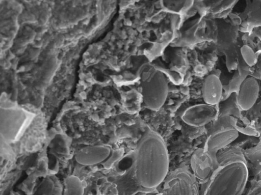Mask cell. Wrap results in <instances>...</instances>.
Instances as JSON below:
<instances>
[{
	"instance_id": "obj_1",
	"label": "cell",
	"mask_w": 261,
	"mask_h": 195,
	"mask_svg": "<svg viewBox=\"0 0 261 195\" xmlns=\"http://www.w3.org/2000/svg\"><path fill=\"white\" fill-rule=\"evenodd\" d=\"M134 151V170L138 183L146 191L155 189L168 176L169 156L164 141L158 133L148 129Z\"/></svg>"
},
{
	"instance_id": "obj_2",
	"label": "cell",
	"mask_w": 261,
	"mask_h": 195,
	"mask_svg": "<svg viewBox=\"0 0 261 195\" xmlns=\"http://www.w3.org/2000/svg\"><path fill=\"white\" fill-rule=\"evenodd\" d=\"M216 167L200 195H242L249 171L243 150L229 146L216 155Z\"/></svg>"
},
{
	"instance_id": "obj_3",
	"label": "cell",
	"mask_w": 261,
	"mask_h": 195,
	"mask_svg": "<svg viewBox=\"0 0 261 195\" xmlns=\"http://www.w3.org/2000/svg\"><path fill=\"white\" fill-rule=\"evenodd\" d=\"M35 117V114L5 97H2L0 114L2 139L8 144L18 142L29 127Z\"/></svg>"
},
{
	"instance_id": "obj_4",
	"label": "cell",
	"mask_w": 261,
	"mask_h": 195,
	"mask_svg": "<svg viewBox=\"0 0 261 195\" xmlns=\"http://www.w3.org/2000/svg\"><path fill=\"white\" fill-rule=\"evenodd\" d=\"M235 49L239 70L258 79L261 64V29H256L250 33L240 32Z\"/></svg>"
},
{
	"instance_id": "obj_5",
	"label": "cell",
	"mask_w": 261,
	"mask_h": 195,
	"mask_svg": "<svg viewBox=\"0 0 261 195\" xmlns=\"http://www.w3.org/2000/svg\"><path fill=\"white\" fill-rule=\"evenodd\" d=\"M141 88L144 106L152 110L160 109L168 94L169 86L165 75L160 71H154L142 80Z\"/></svg>"
},
{
	"instance_id": "obj_6",
	"label": "cell",
	"mask_w": 261,
	"mask_h": 195,
	"mask_svg": "<svg viewBox=\"0 0 261 195\" xmlns=\"http://www.w3.org/2000/svg\"><path fill=\"white\" fill-rule=\"evenodd\" d=\"M186 28L182 32L177 45L187 46L203 42L215 44L217 27L215 19L201 16Z\"/></svg>"
},
{
	"instance_id": "obj_7",
	"label": "cell",
	"mask_w": 261,
	"mask_h": 195,
	"mask_svg": "<svg viewBox=\"0 0 261 195\" xmlns=\"http://www.w3.org/2000/svg\"><path fill=\"white\" fill-rule=\"evenodd\" d=\"M217 27V39L215 44L219 56L235 49L239 36L240 21L237 13L232 12L227 17L215 19Z\"/></svg>"
},
{
	"instance_id": "obj_8",
	"label": "cell",
	"mask_w": 261,
	"mask_h": 195,
	"mask_svg": "<svg viewBox=\"0 0 261 195\" xmlns=\"http://www.w3.org/2000/svg\"><path fill=\"white\" fill-rule=\"evenodd\" d=\"M216 165L215 159L203 148L196 149L191 156V172L198 183H206Z\"/></svg>"
},
{
	"instance_id": "obj_9",
	"label": "cell",
	"mask_w": 261,
	"mask_h": 195,
	"mask_svg": "<svg viewBox=\"0 0 261 195\" xmlns=\"http://www.w3.org/2000/svg\"><path fill=\"white\" fill-rule=\"evenodd\" d=\"M239 133L229 126L211 129L203 148L216 160L217 154L228 147L239 136Z\"/></svg>"
},
{
	"instance_id": "obj_10",
	"label": "cell",
	"mask_w": 261,
	"mask_h": 195,
	"mask_svg": "<svg viewBox=\"0 0 261 195\" xmlns=\"http://www.w3.org/2000/svg\"><path fill=\"white\" fill-rule=\"evenodd\" d=\"M261 97V82L259 79L248 75L241 83L236 93V101L242 112L251 109Z\"/></svg>"
},
{
	"instance_id": "obj_11",
	"label": "cell",
	"mask_w": 261,
	"mask_h": 195,
	"mask_svg": "<svg viewBox=\"0 0 261 195\" xmlns=\"http://www.w3.org/2000/svg\"><path fill=\"white\" fill-rule=\"evenodd\" d=\"M218 105L201 103L188 108L182 114V121L189 126L199 127L213 123L217 118Z\"/></svg>"
},
{
	"instance_id": "obj_12",
	"label": "cell",
	"mask_w": 261,
	"mask_h": 195,
	"mask_svg": "<svg viewBox=\"0 0 261 195\" xmlns=\"http://www.w3.org/2000/svg\"><path fill=\"white\" fill-rule=\"evenodd\" d=\"M221 70L215 69L204 78L201 86V95L205 103L218 105L223 96V87L221 79Z\"/></svg>"
},
{
	"instance_id": "obj_13",
	"label": "cell",
	"mask_w": 261,
	"mask_h": 195,
	"mask_svg": "<svg viewBox=\"0 0 261 195\" xmlns=\"http://www.w3.org/2000/svg\"><path fill=\"white\" fill-rule=\"evenodd\" d=\"M237 13L240 33H250L256 29H261V0L246 1L244 10Z\"/></svg>"
},
{
	"instance_id": "obj_14",
	"label": "cell",
	"mask_w": 261,
	"mask_h": 195,
	"mask_svg": "<svg viewBox=\"0 0 261 195\" xmlns=\"http://www.w3.org/2000/svg\"><path fill=\"white\" fill-rule=\"evenodd\" d=\"M201 16L216 19L227 17L239 1L215 0L200 1Z\"/></svg>"
},
{
	"instance_id": "obj_15",
	"label": "cell",
	"mask_w": 261,
	"mask_h": 195,
	"mask_svg": "<svg viewBox=\"0 0 261 195\" xmlns=\"http://www.w3.org/2000/svg\"><path fill=\"white\" fill-rule=\"evenodd\" d=\"M112 150L105 145L89 146L82 148L75 154L76 161L85 165H91L106 161Z\"/></svg>"
},
{
	"instance_id": "obj_16",
	"label": "cell",
	"mask_w": 261,
	"mask_h": 195,
	"mask_svg": "<svg viewBox=\"0 0 261 195\" xmlns=\"http://www.w3.org/2000/svg\"><path fill=\"white\" fill-rule=\"evenodd\" d=\"M65 195H83V183L79 178L68 177L65 180Z\"/></svg>"
},
{
	"instance_id": "obj_17",
	"label": "cell",
	"mask_w": 261,
	"mask_h": 195,
	"mask_svg": "<svg viewBox=\"0 0 261 195\" xmlns=\"http://www.w3.org/2000/svg\"><path fill=\"white\" fill-rule=\"evenodd\" d=\"M124 153V150L122 148H120L112 152V153L109 158L106 161L105 166L109 168L112 164L115 161H117L119 159L122 157Z\"/></svg>"
},
{
	"instance_id": "obj_18",
	"label": "cell",
	"mask_w": 261,
	"mask_h": 195,
	"mask_svg": "<svg viewBox=\"0 0 261 195\" xmlns=\"http://www.w3.org/2000/svg\"><path fill=\"white\" fill-rule=\"evenodd\" d=\"M246 195H261V178L257 180Z\"/></svg>"
},
{
	"instance_id": "obj_19",
	"label": "cell",
	"mask_w": 261,
	"mask_h": 195,
	"mask_svg": "<svg viewBox=\"0 0 261 195\" xmlns=\"http://www.w3.org/2000/svg\"><path fill=\"white\" fill-rule=\"evenodd\" d=\"M258 73V79H259V80L260 81V82H261V64L259 67Z\"/></svg>"
}]
</instances>
